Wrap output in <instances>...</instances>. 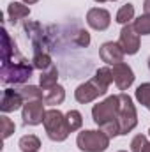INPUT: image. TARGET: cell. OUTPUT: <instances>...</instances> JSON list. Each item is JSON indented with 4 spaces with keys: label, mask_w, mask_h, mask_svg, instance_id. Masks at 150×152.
Instances as JSON below:
<instances>
[{
    "label": "cell",
    "mask_w": 150,
    "mask_h": 152,
    "mask_svg": "<svg viewBox=\"0 0 150 152\" xmlns=\"http://www.w3.org/2000/svg\"><path fill=\"white\" fill-rule=\"evenodd\" d=\"M14 129H16L14 122H12L9 117L2 115V117H0V133H2V138H4V140H7V138L14 133Z\"/></svg>",
    "instance_id": "cell-23"
},
{
    "label": "cell",
    "mask_w": 150,
    "mask_h": 152,
    "mask_svg": "<svg viewBox=\"0 0 150 152\" xmlns=\"http://www.w3.org/2000/svg\"><path fill=\"white\" fill-rule=\"evenodd\" d=\"M42 124H44V129H46L50 140H53V142H64L71 133L67 127V122H66V115L55 108L46 112Z\"/></svg>",
    "instance_id": "cell-4"
},
{
    "label": "cell",
    "mask_w": 150,
    "mask_h": 152,
    "mask_svg": "<svg viewBox=\"0 0 150 152\" xmlns=\"http://www.w3.org/2000/svg\"><path fill=\"white\" fill-rule=\"evenodd\" d=\"M66 122H67L69 131L73 133V131H78V129L81 127V124H83V117H81V113H79L78 110H71V112L66 113Z\"/></svg>",
    "instance_id": "cell-20"
},
{
    "label": "cell",
    "mask_w": 150,
    "mask_h": 152,
    "mask_svg": "<svg viewBox=\"0 0 150 152\" xmlns=\"http://www.w3.org/2000/svg\"><path fill=\"white\" fill-rule=\"evenodd\" d=\"M20 94L25 99V103H28V101H42V90L39 87H36V85H25V87H21Z\"/></svg>",
    "instance_id": "cell-17"
},
{
    "label": "cell",
    "mask_w": 150,
    "mask_h": 152,
    "mask_svg": "<svg viewBox=\"0 0 150 152\" xmlns=\"http://www.w3.org/2000/svg\"><path fill=\"white\" fill-rule=\"evenodd\" d=\"M118 126H120V134L131 133L138 126V113L136 106L133 104V99L127 94H120V112H118Z\"/></svg>",
    "instance_id": "cell-6"
},
{
    "label": "cell",
    "mask_w": 150,
    "mask_h": 152,
    "mask_svg": "<svg viewBox=\"0 0 150 152\" xmlns=\"http://www.w3.org/2000/svg\"><path fill=\"white\" fill-rule=\"evenodd\" d=\"M95 2H99V4H103V2H115V0H95Z\"/></svg>",
    "instance_id": "cell-28"
},
{
    "label": "cell",
    "mask_w": 150,
    "mask_h": 152,
    "mask_svg": "<svg viewBox=\"0 0 150 152\" xmlns=\"http://www.w3.org/2000/svg\"><path fill=\"white\" fill-rule=\"evenodd\" d=\"M34 66L18 51L16 42L11 39L9 32L2 28V66H0V78L4 83L18 85L30 80Z\"/></svg>",
    "instance_id": "cell-1"
},
{
    "label": "cell",
    "mask_w": 150,
    "mask_h": 152,
    "mask_svg": "<svg viewBox=\"0 0 150 152\" xmlns=\"http://www.w3.org/2000/svg\"><path fill=\"white\" fill-rule=\"evenodd\" d=\"M44 101H28L23 104V112H21V118L23 124L27 126H39L44 122Z\"/></svg>",
    "instance_id": "cell-7"
},
{
    "label": "cell",
    "mask_w": 150,
    "mask_h": 152,
    "mask_svg": "<svg viewBox=\"0 0 150 152\" xmlns=\"http://www.w3.org/2000/svg\"><path fill=\"white\" fill-rule=\"evenodd\" d=\"M133 18H134V5L133 4L122 5L120 11L117 12V23H120V25H127Z\"/></svg>",
    "instance_id": "cell-19"
},
{
    "label": "cell",
    "mask_w": 150,
    "mask_h": 152,
    "mask_svg": "<svg viewBox=\"0 0 150 152\" xmlns=\"http://www.w3.org/2000/svg\"><path fill=\"white\" fill-rule=\"evenodd\" d=\"M143 152H150V143L147 145V147H145V151H143Z\"/></svg>",
    "instance_id": "cell-29"
},
{
    "label": "cell",
    "mask_w": 150,
    "mask_h": 152,
    "mask_svg": "<svg viewBox=\"0 0 150 152\" xmlns=\"http://www.w3.org/2000/svg\"><path fill=\"white\" fill-rule=\"evenodd\" d=\"M32 62H34L32 66H34L36 69H41V71H46V69H50V67L53 66L50 53H46V51H41V50H36Z\"/></svg>",
    "instance_id": "cell-16"
},
{
    "label": "cell",
    "mask_w": 150,
    "mask_h": 152,
    "mask_svg": "<svg viewBox=\"0 0 150 152\" xmlns=\"http://www.w3.org/2000/svg\"><path fill=\"white\" fill-rule=\"evenodd\" d=\"M76 145L83 152H104L110 147V136L106 133H103L101 129L99 131L87 129V131L78 133Z\"/></svg>",
    "instance_id": "cell-5"
},
{
    "label": "cell",
    "mask_w": 150,
    "mask_h": 152,
    "mask_svg": "<svg viewBox=\"0 0 150 152\" xmlns=\"http://www.w3.org/2000/svg\"><path fill=\"white\" fill-rule=\"evenodd\" d=\"M113 75V81L118 87V90H127L133 83H134V73L131 69V66H127L125 62L115 64L111 69Z\"/></svg>",
    "instance_id": "cell-9"
},
{
    "label": "cell",
    "mask_w": 150,
    "mask_h": 152,
    "mask_svg": "<svg viewBox=\"0 0 150 152\" xmlns=\"http://www.w3.org/2000/svg\"><path fill=\"white\" fill-rule=\"evenodd\" d=\"M41 147V140L36 134H27L20 140V149L23 152H37Z\"/></svg>",
    "instance_id": "cell-18"
},
{
    "label": "cell",
    "mask_w": 150,
    "mask_h": 152,
    "mask_svg": "<svg viewBox=\"0 0 150 152\" xmlns=\"http://www.w3.org/2000/svg\"><path fill=\"white\" fill-rule=\"evenodd\" d=\"M74 42L78 46H81V48H87V46L90 44V36H88V32H87V30H78L74 34Z\"/></svg>",
    "instance_id": "cell-25"
},
{
    "label": "cell",
    "mask_w": 150,
    "mask_h": 152,
    "mask_svg": "<svg viewBox=\"0 0 150 152\" xmlns=\"http://www.w3.org/2000/svg\"><path fill=\"white\" fill-rule=\"evenodd\" d=\"M57 80H58V69L55 66H51L50 69L42 71L41 78H39V83H41V88H50V87H55L57 85Z\"/></svg>",
    "instance_id": "cell-15"
},
{
    "label": "cell",
    "mask_w": 150,
    "mask_h": 152,
    "mask_svg": "<svg viewBox=\"0 0 150 152\" xmlns=\"http://www.w3.org/2000/svg\"><path fill=\"white\" fill-rule=\"evenodd\" d=\"M147 145H149L147 136H145V134H136V136L133 138V142H131V151L133 152H143Z\"/></svg>",
    "instance_id": "cell-24"
},
{
    "label": "cell",
    "mask_w": 150,
    "mask_h": 152,
    "mask_svg": "<svg viewBox=\"0 0 150 152\" xmlns=\"http://www.w3.org/2000/svg\"><path fill=\"white\" fill-rule=\"evenodd\" d=\"M133 27H134V30L140 36H150V16L149 14H143V16L136 18Z\"/></svg>",
    "instance_id": "cell-22"
},
{
    "label": "cell",
    "mask_w": 150,
    "mask_h": 152,
    "mask_svg": "<svg viewBox=\"0 0 150 152\" xmlns=\"http://www.w3.org/2000/svg\"><path fill=\"white\" fill-rule=\"evenodd\" d=\"M149 69H150V57H149Z\"/></svg>",
    "instance_id": "cell-30"
},
{
    "label": "cell",
    "mask_w": 150,
    "mask_h": 152,
    "mask_svg": "<svg viewBox=\"0 0 150 152\" xmlns=\"http://www.w3.org/2000/svg\"><path fill=\"white\" fill-rule=\"evenodd\" d=\"M28 14H30V9H28L27 5L20 4V2H12V4H9V7H7V16H9V20H11V23H18L20 20L27 18Z\"/></svg>",
    "instance_id": "cell-14"
},
{
    "label": "cell",
    "mask_w": 150,
    "mask_h": 152,
    "mask_svg": "<svg viewBox=\"0 0 150 152\" xmlns=\"http://www.w3.org/2000/svg\"><path fill=\"white\" fill-rule=\"evenodd\" d=\"M118 112H120V94L118 96H110L103 103L95 104L92 108V118L99 127L104 126V124H110V122L118 126Z\"/></svg>",
    "instance_id": "cell-3"
},
{
    "label": "cell",
    "mask_w": 150,
    "mask_h": 152,
    "mask_svg": "<svg viewBox=\"0 0 150 152\" xmlns=\"http://www.w3.org/2000/svg\"><path fill=\"white\" fill-rule=\"evenodd\" d=\"M136 99L150 112V83H141L136 88Z\"/></svg>",
    "instance_id": "cell-21"
},
{
    "label": "cell",
    "mask_w": 150,
    "mask_h": 152,
    "mask_svg": "<svg viewBox=\"0 0 150 152\" xmlns=\"http://www.w3.org/2000/svg\"><path fill=\"white\" fill-rule=\"evenodd\" d=\"M87 23L94 28V30H106L111 23V16L106 9H101V7H94L87 12Z\"/></svg>",
    "instance_id": "cell-11"
},
{
    "label": "cell",
    "mask_w": 150,
    "mask_h": 152,
    "mask_svg": "<svg viewBox=\"0 0 150 152\" xmlns=\"http://www.w3.org/2000/svg\"><path fill=\"white\" fill-rule=\"evenodd\" d=\"M149 133H150V129H149Z\"/></svg>",
    "instance_id": "cell-32"
},
{
    "label": "cell",
    "mask_w": 150,
    "mask_h": 152,
    "mask_svg": "<svg viewBox=\"0 0 150 152\" xmlns=\"http://www.w3.org/2000/svg\"><path fill=\"white\" fill-rule=\"evenodd\" d=\"M120 46L127 55H134L140 50V34L129 23L124 25L122 30H120Z\"/></svg>",
    "instance_id": "cell-8"
},
{
    "label": "cell",
    "mask_w": 150,
    "mask_h": 152,
    "mask_svg": "<svg viewBox=\"0 0 150 152\" xmlns=\"http://www.w3.org/2000/svg\"><path fill=\"white\" fill-rule=\"evenodd\" d=\"M21 2H25V4H28V5H30V4H36V2H39V0H21Z\"/></svg>",
    "instance_id": "cell-27"
},
{
    "label": "cell",
    "mask_w": 150,
    "mask_h": 152,
    "mask_svg": "<svg viewBox=\"0 0 150 152\" xmlns=\"http://www.w3.org/2000/svg\"><path fill=\"white\" fill-rule=\"evenodd\" d=\"M120 152H125V151H120Z\"/></svg>",
    "instance_id": "cell-31"
},
{
    "label": "cell",
    "mask_w": 150,
    "mask_h": 152,
    "mask_svg": "<svg viewBox=\"0 0 150 152\" xmlns=\"http://www.w3.org/2000/svg\"><path fill=\"white\" fill-rule=\"evenodd\" d=\"M143 11H145V14L150 16V0H145L143 2Z\"/></svg>",
    "instance_id": "cell-26"
},
{
    "label": "cell",
    "mask_w": 150,
    "mask_h": 152,
    "mask_svg": "<svg viewBox=\"0 0 150 152\" xmlns=\"http://www.w3.org/2000/svg\"><path fill=\"white\" fill-rule=\"evenodd\" d=\"M66 99V90L62 85H55V87H50V88H44L42 90V101L44 104H50V106H58L62 104Z\"/></svg>",
    "instance_id": "cell-13"
},
{
    "label": "cell",
    "mask_w": 150,
    "mask_h": 152,
    "mask_svg": "<svg viewBox=\"0 0 150 152\" xmlns=\"http://www.w3.org/2000/svg\"><path fill=\"white\" fill-rule=\"evenodd\" d=\"M113 81V75L110 67H101L95 71V75L92 80L81 83L78 88L74 90V97L78 103L87 104L92 103L94 99H97L99 96H104L108 92V87Z\"/></svg>",
    "instance_id": "cell-2"
},
{
    "label": "cell",
    "mask_w": 150,
    "mask_h": 152,
    "mask_svg": "<svg viewBox=\"0 0 150 152\" xmlns=\"http://www.w3.org/2000/svg\"><path fill=\"white\" fill-rule=\"evenodd\" d=\"M25 103V99L21 97L20 90H14V88H5L4 94H2V101H0V110L4 113H9V112H16L18 108H21Z\"/></svg>",
    "instance_id": "cell-12"
},
{
    "label": "cell",
    "mask_w": 150,
    "mask_h": 152,
    "mask_svg": "<svg viewBox=\"0 0 150 152\" xmlns=\"http://www.w3.org/2000/svg\"><path fill=\"white\" fill-rule=\"evenodd\" d=\"M99 55H101L103 62H106V64H110V66H115V64L124 62L125 51L122 50L120 42H113V41H110V42H104V44L99 48Z\"/></svg>",
    "instance_id": "cell-10"
}]
</instances>
